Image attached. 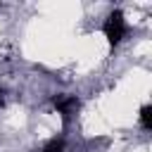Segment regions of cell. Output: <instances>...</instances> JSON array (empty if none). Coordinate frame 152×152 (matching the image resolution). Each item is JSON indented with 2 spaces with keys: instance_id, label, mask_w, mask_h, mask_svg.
I'll return each instance as SVG.
<instances>
[{
  "instance_id": "obj_1",
  "label": "cell",
  "mask_w": 152,
  "mask_h": 152,
  "mask_svg": "<svg viewBox=\"0 0 152 152\" xmlns=\"http://www.w3.org/2000/svg\"><path fill=\"white\" fill-rule=\"evenodd\" d=\"M124 33H126V24H124V14H121L119 10H114V12L109 14V19H107V24H104V36H107V40H109V45H116V43H121V38H124Z\"/></svg>"
},
{
  "instance_id": "obj_2",
  "label": "cell",
  "mask_w": 152,
  "mask_h": 152,
  "mask_svg": "<svg viewBox=\"0 0 152 152\" xmlns=\"http://www.w3.org/2000/svg\"><path fill=\"white\" fill-rule=\"evenodd\" d=\"M52 102H55L57 112H59L64 119H69V114H71V112L78 107V100H76V97H71V95H57Z\"/></svg>"
},
{
  "instance_id": "obj_3",
  "label": "cell",
  "mask_w": 152,
  "mask_h": 152,
  "mask_svg": "<svg viewBox=\"0 0 152 152\" xmlns=\"http://www.w3.org/2000/svg\"><path fill=\"white\" fill-rule=\"evenodd\" d=\"M140 124H142L145 128H152V107H150V104H145V107L140 109Z\"/></svg>"
},
{
  "instance_id": "obj_4",
  "label": "cell",
  "mask_w": 152,
  "mask_h": 152,
  "mask_svg": "<svg viewBox=\"0 0 152 152\" xmlns=\"http://www.w3.org/2000/svg\"><path fill=\"white\" fill-rule=\"evenodd\" d=\"M62 150H64V142H62V140H52V142L45 145L43 152H62Z\"/></svg>"
},
{
  "instance_id": "obj_5",
  "label": "cell",
  "mask_w": 152,
  "mask_h": 152,
  "mask_svg": "<svg viewBox=\"0 0 152 152\" xmlns=\"http://www.w3.org/2000/svg\"><path fill=\"white\" fill-rule=\"evenodd\" d=\"M2 95H5V90L0 88V107H2V102H5V97H2Z\"/></svg>"
}]
</instances>
